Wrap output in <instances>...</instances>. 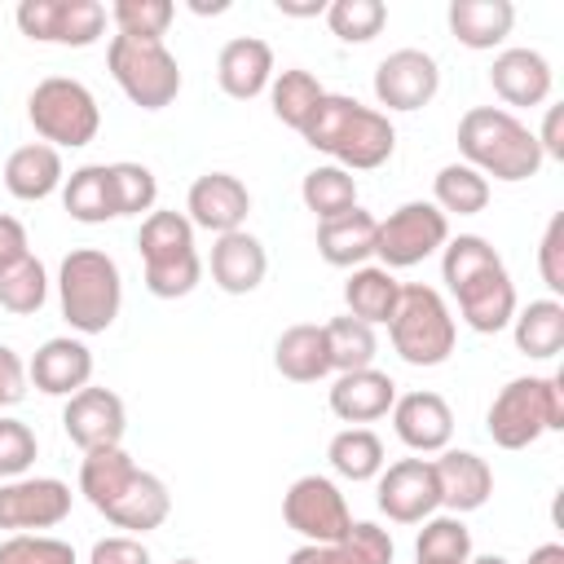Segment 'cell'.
<instances>
[{
  "label": "cell",
  "mask_w": 564,
  "mask_h": 564,
  "mask_svg": "<svg viewBox=\"0 0 564 564\" xmlns=\"http://www.w3.org/2000/svg\"><path fill=\"white\" fill-rule=\"evenodd\" d=\"M300 137L313 150L330 154L335 167H344V172H375L397 150L392 119L375 106H361L357 97H344V93H326Z\"/></svg>",
  "instance_id": "6da1fadb"
},
{
  "label": "cell",
  "mask_w": 564,
  "mask_h": 564,
  "mask_svg": "<svg viewBox=\"0 0 564 564\" xmlns=\"http://www.w3.org/2000/svg\"><path fill=\"white\" fill-rule=\"evenodd\" d=\"M458 154L467 167H476L485 181H529L542 172V150L533 128H524L511 110L502 106H471L458 119Z\"/></svg>",
  "instance_id": "7a4b0ae2"
},
{
  "label": "cell",
  "mask_w": 564,
  "mask_h": 564,
  "mask_svg": "<svg viewBox=\"0 0 564 564\" xmlns=\"http://www.w3.org/2000/svg\"><path fill=\"white\" fill-rule=\"evenodd\" d=\"M57 304L75 335H106L123 308V278L101 247H75L57 264Z\"/></svg>",
  "instance_id": "3957f363"
},
{
  "label": "cell",
  "mask_w": 564,
  "mask_h": 564,
  "mask_svg": "<svg viewBox=\"0 0 564 564\" xmlns=\"http://www.w3.org/2000/svg\"><path fill=\"white\" fill-rule=\"evenodd\" d=\"M498 449H529L546 432H564V375H520L498 388L485 414Z\"/></svg>",
  "instance_id": "277c9868"
},
{
  "label": "cell",
  "mask_w": 564,
  "mask_h": 564,
  "mask_svg": "<svg viewBox=\"0 0 564 564\" xmlns=\"http://www.w3.org/2000/svg\"><path fill=\"white\" fill-rule=\"evenodd\" d=\"M137 251L145 269V291L159 300H181L198 286L203 260L194 247V225L185 212H150L137 229Z\"/></svg>",
  "instance_id": "5b68a950"
},
{
  "label": "cell",
  "mask_w": 564,
  "mask_h": 564,
  "mask_svg": "<svg viewBox=\"0 0 564 564\" xmlns=\"http://www.w3.org/2000/svg\"><path fill=\"white\" fill-rule=\"evenodd\" d=\"M388 339L405 366H445L458 344V326L445 295L423 282H401L397 313L388 317Z\"/></svg>",
  "instance_id": "8992f818"
},
{
  "label": "cell",
  "mask_w": 564,
  "mask_h": 564,
  "mask_svg": "<svg viewBox=\"0 0 564 564\" xmlns=\"http://www.w3.org/2000/svg\"><path fill=\"white\" fill-rule=\"evenodd\" d=\"M26 119H31L35 137L53 150H79V145L97 141V132H101V106H97L93 88L70 75L40 79L26 97Z\"/></svg>",
  "instance_id": "52a82bcc"
},
{
  "label": "cell",
  "mask_w": 564,
  "mask_h": 564,
  "mask_svg": "<svg viewBox=\"0 0 564 564\" xmlns=\"http://www.w3.org/2000/svg\"><path fill=\"white\" fill-rule=\"evenodd\" d=\"M106 70L119 84V93L141 110H163L181 93V62L163 40H132L110 35L106 44Z\"/></svg>",
  "instance_id": "ba28073f"
},
{
  "label": "cell",
  "mask_w": 564,
  "mask_h": 564,
  "mask_svg": "<svg viewBox=\"0 0 564 564\" xmlns=\"http://www.w3.org/2000/svg\"><path fill=\"white\" fill-rule=\"evenodd\" d=\"M449 242V216L427 203V198H410L397 212H388L379 220V238H375V256L388 273L397 269H414L427 256H436Z\"/></svg>",
  "instance_id": "9c48e42d"
},
{
  "label": "cell",
  "mask_w": 564,
  "mask_h": 564,
  "mask_svg": "<svg viewBox=\"0 0 564 564\" xmlns=\"http://www.w3.org/2000/svg\"><path fill=\"white\" fill-rule=\"evenodd\" d=\"M18 31L35 44H62V48H88L106 35V4L97 0H22L13 9Z\"/></svg>",
  "instance_id": "30bf717a"
},
{
  "label": "cell",
  "mask_w": 564,
  "mask_h": 564,
  "mask_svg": "<svg viewBox=\"0 0 564 564\" xmlns=\"http://www.w3.org/2000/svg\"><path fill=\"white\" fill-rule=\"evenodd\" d=\"M282 520L304 542H339L352 529L348 498L330 476H317V471L291 480V489L282 494Z\"/></svg>",
  "instance_id": "8fae6325"
},
{
  "label": "cell",
  "mask_w": 564,
  "mask_h": 564,
  "mask_svg": "<svg viewBox=\"0 0 564 564\" xmlns=\"http://www.w3.org/2000/svg\"><path fill=\"white\" fill-rule=\"evenodd\" d=\"M70 485L57 476H18L0 480V529L9 533H40L57 529L70 516Z\"/></svg>",
  "instance_id": "7c38bea8"
},
{
  "label": "cell",
  "mask_w": 564,
  "mask_h": 564,
  "mask_svg": "<svg viewBox=\"0 0 564 564\" xmlns=\"http://www.w3.org/2000/svg\"><path fill=\"white\" fill-rule=\"evenodd\" d=\"M375 494H379V511L392 524H423L427 516L441 511V489H436L432 458L383 463V471L375 476Z\"/></svg>",
  "instance_id": "4fadbf2b"
},
{
  "label": "cell",
  "mask_w": 564,
  "mask_h": 564,
  "mask_svg": "<svg viewBox=\"0 0 564 564\" xmlns=\"http://www.w3.org/2000/svg\"><path fill=\"white\" fill-rule=\"evenodd\" d=\"M436 93H441V66L423 48H397L375 66V101L388 110H405V115L423 110Z\"/></svg>",
  "instance_id": "5bb4252c"
},
{
  "label": "cell",
  "mask_w": 564,
  "mask_h": 564,
  "mask_svg": "<svg viewBox=\"0 0 564 564\" xmlns=\"http://www.w3.org/2000/svg\"><path fill=\"white\" fill-rule=\"evenodd\" d=\"M62 432L70 436V445L88 449H106V445H123L128 432V410L123 397L110 388H79L75 397H66L62 405Z\"/></svg>",
  "instance_id": "9a60e30c"
},
{
  "label": "cell",
  "mask_w": 564,
  "mask_h": 564,
  "mask_svg": "<svg viewBox=\"0 0 564 564\" xmlns=\"http://www.w3.org/2000/svg\"><path fill=\"white\" fill-rule=\"evenodd\" d=\"M185 212H189L194 229H207L220 238V234L242 229V220L251 212V189L234 172H203L185 194Z\"/></svg>",
  "instance_id": "2e32d148"
},
{
  "label": "cell",
  "mask_w": 564,
  "mask_h": 564,
  "mask_svg": "<svg viewBox=\"0 0 564 564\" xmlns=\"http://www.w3.org/2000/svg\"><path fill=\"white\" fill-rule=\"evenodd\" d=\"M392 432L405 449L414 454H441L449 449V436H454V410L441 392H405L392 401Z\"/></svg>",
  "instance_id": "e0dca14e"
},
{
  "label": "cell",
  "mask_w": 564,
  "mask_h": 564,
  "mask_svg": "<svg viewBox=\"0 0 564 564\" xmlns=\"http://www.w3.org/2000/svg\"><path fill=\"white\" fill-rule=\"evenodd\" d=\"M449 295H454L463 322H467L476 335H498V330H507L511 317H516V308H520V304H516V282H511L507 264H494V269L467 278V282L454 286Z\"/></svg>",
  "instance_id": "ac0fdd59"
},
{
  "label": "cell",
  "mask_w": 564,
  "mask_h": 564,
  "mask_svg": "<svg viewBox=\"0 0 564 564\" xmlns=\"http://www.w3.org/2000/svg\"><path fill=\"white\" fill-rule=\"evenodd\" d=\"M26 379L44 397H75L79 388L93 383V348L79 335H53L35 348Z\"/></svg>",
  "instance_id": "d6986e66"
},
{
  "label": "cell",
  "mask_w": 564,
  "mask_h": 564,
  "mask_svg": "<svg viewBox=\"0 0 564 564\" xmlns=\"http://www.w3.org/2000/svg\"><path fill=\"white\" fill-rule=\"evenodd\" d=\"M432 471H436L441 507L449 516L480 511L494 494V467L471 449H441V458H432Z\"/></svg>",
  "instance_id": "ffe728a7"
},
{
  "label": "cell",
  "mask_w": 564,
  "mask_h": 564,
  "mask_svg": "<svg viewBox=\"0 0 564 564\" xmlns=\"http://www.w3.org/2000/svg\"><path fill=\"white\" fill-rule=\"evenodd\" d=\"M216 84L234 101H251L273 84V48L260 35H234L216 57Z\"/></svg>",
  "instance_id": "44dd1931"
},
{
  "label": "cell",
  "mask_w": 564,
  "mask_h": 564,
  "mask_svg": "<svg viewBox=\"0 0 564 564\" xmlns=\"http://www.w3.org/2000/svg\"><path fill=\"white\" fill-rule=\"evenodd\" d=\"M326 401H330V414H335V419H344L348 427H366V423H375V419H383V414L392 410L397 383H392V375L366 366V370L339 375V379L330 383Z\"/></svg>",
  "instance_id": "7402d4cb"
},
{
  "label": "cell",
  "mask_w": 564,
  "mask_h": 564,
  "mask_svg": "<svg viewBox=\"0 0 564 564\" xmlns=\"http://www.w3.org/2000/svg\"><path fill=\"white\" fill-rule=\"evenodd\" d=\"M101 516L115 524V529H128L132 538H141V533H150V529H159L167 516H172V494H167V485L154 476V471H132L128 480H123V489L101 507Z\"/></svg>",
  "instance_id": "603a6c76"
},
{
  "label": "cell",
  "mask_w": 564,
  "mask_h": 564,
  "mask_svg": "<svg viewBox=\"0 0 564 564\" xmlns=\"http://www.w3.org/2000/svg\"><path fill=\"white\" fill-rule=\"evenodd\" d=\"M489 84L507 106H542L555 88V70L538 48H502L489 66Z\"/></svg>",
  "instance_id": "cb8c5ba5"
},
{
  "label": "cell",
  "mask_w": 564,
  "mask_h": 564,
  "mask_svg": "<svg viewBox=\"0 0 564 564\" xmlns=\"http://www.w3.org/2000/svg\"><path fill=\"white\" fill-rule=\"evenodd\" d=\"M264 273H269V256L256 234L234 229L212 242V282L225 295H251L264 282Z\"/></svg>",
  "instance_id": "d4e9b609"
},
{
  "label": "cell",
  "mask_w": 564,
  "mask_h": 564,
  "mask_svg": "<svg viewBox=\"0 0 564 564\" xmlns=\"http://www.w3.org/2000/svg\"><path fill=\"white\" fill-rule=\"evenodd\" d=\"M397 546L392 533L370 524V520H352V529L339 542H304L286 555V564H392Z\"/></svg>",
  "instance_id": "484cf974"
},
{
  "label": "cell",
  "mask_w": 564,
  "mask_h": 564,
  "mask_svg": "<svg viewBox=\"0 0 564 564\" xmlns=\"http://www.w3.org/2000/svg\"><path fill=\"white\" fill-rule=\"evenodd\" d=\"M375 238H379V216H370L366 207H352L344 216L317 220V256L330 269H357L375 256Z\"/></svg>",
  "instance_id": "4316f807"
},
{
  "label": "cell",
  "mask_w": 564,
  "mask_h": 564,
  "mask_svg": "<svg viewBox=\"0 0 564 564\" xmlns=\"http://www.w3.org/2000/svg\"><path fill=\"white\" fill-rule=\"evenodd\" d=\"M66 181V167H62V150L44 145V141H31V145H18L9 159H4V189L18 198V203H44L48 194H57Z\"/></svg>",
  "instance_id": "83f0119b"
},
{
  "label": "cell",
  "mask_w": 564,
  "mask_h": 564,
  "mask_svg": "<svg viewBox=\"0 0 564 564\" xmlns=\"http://www.w3.org/2000/svg\"><path fill=\"white\" fill-rule=\"evenodd\" d=\"M445 22H449V35L463 44V48H498L511 26H516V4L511 0H449L445 9Z\"/></svg>",
  "instance_id": "f1b7e54d"
},
{
  "label": "cell",
  "mask_w": 564,
  "mask_h": 564,
  "mask_svg": "<svg viewBox=\"0 0 564 564\" xmlns=\"http://www.w3.org/2000/svg\"><path fill=\"white\" fill-rule=\"evenodd\" d=\"M273 366L291 383H317L330 375V352H326V330L313 322H295L278 335L273 344Z\"/></svg>",
  "instance_id": "f546056e"
},
{
  "label": "cell",
  "mask_w": 564,
  "mask_h": 564,
  "mask_svg": "<svg viewBox=\"0 0 564 564\" xmlns=\"http://www.w3.org/2000/svg\"><path fill=\"white\" fill-rule=\"evenodd\" d=\"M397 300H401V282L383 264H357L344 282L348 317H357L366 326H388V317L397 313Z\"/></svg>",
  "instance_id": "4dcf8cb0"
},
{
  "label": "cell",
  "mask_w": 564,
  "mask_h": 564,
  "mask_svg": "<svg viewBox=\"0 0 564 564\" xmlns=\"http://www.w3.org/2000/svg\"><path fill=\"white\" fill-rule=\"evenodd\" d=\"M511 339L529 361H551L564 348V304L560 300H529L511 317Z\"/></svg>",
  "instance_id": "1f68e13d"
},
{
  "label": "cell",
  "mask_w": 564,
  "mask_h": 564,
  "mask_svg": "<svg viewBox=\"0 0 564 564\" xmlns=\"http://www.w3.org/2000/svg\"><path fill=\"white\" fill-rule=\"evenodd\" d=\"M62 203L70 220L79 225H106L115 220V189H110V163H84L62 181Z\"/></svg>",
  "instance_id": "d6a6232c"
},
{
  "label": "cell",
  "mask_w": 564,
  "mask_h": 564,
  "mask_svg": "<svg viewBox=\"0 0 564 564\" xmlns=\"http://www.w3.org/2000/svg\"><path fill=\"white\" fill-rule=\"evenodd\" d=\"M326 458H330L335 476H344L352 485L375 480L383 471V463H388L383 458V441L370 427H344V432H335L330 445H326Z\"/></svg>",
  "instance_id": "836d02e7"
},
{
  "label": "cell",
  "mask_w": 564,
  "mask_h": 564,
  "mask_svg": "<svg viewBox=\"0 0 564 564\" xmlns=\"http://www.w3.org/2000/svg\"><path fill=\"white\" fill-rule=\"evenodd\" d=\"M322 97H326V88H322L317 75L304 70V66L278 70L273 84H269V106H273V115H278L286 128H295V132H304V123L313 119V110H317Z\"/></svg>",
  "instance_id": "e575fe53"
},
{
  "label": "cell",
  "mask_w": 564,
  "mask_h": 564,
  "mask_svg": "<svg viewBox=\"0 0 564 564\" xmlns=\"http://www.w3.org/2000/svg\"><path fill=\"white\" fill-rule=\"evenodd\" d=\"M432 203L445 216H480L489 207V181L476 167H467L463 159L458 163H445L432 176Z\"/></svg>",
  "instance_id": "d590c367"
},
{
  "label": "cell",
  "mask_w": 564,
  "mask_h": 564,
  "mask_svg": "<svg viewBox=\"0 0 564 564\" xmlns=\"http://www.w3.org/2000/svg\"><path fill=\"white\" fill-rule=\"evenodd\" d=\"M300 198H304V207H308L317 220L344 216V212L357 207V176L344 172V167H335V163H317L313 172H304Z\"/></svg>",
  "instance_id": "8d00e7d4"
},
{
  "label": "cell",
  "mask_w": 564,
  "mask_h": 564,
  "mask_svg": "<svg viewBox=\"0 0 564 564\" xmlns=\"http://www.w3.org/2000/svg\"><path fill=\"white\" fill-rule=\"evenodd\" d=\"M471 551V529L463 516H427L419 538H414V564H467Z\"/></svg>",
  "instance_id": "74e56055"
},
{
  "label": "cell",
  "mask_w": 564,
  "mask_h": 564,
  "mask_svg": "<svg viewBox=\"0 0 564 564\" xmlns=\"http://www.w3.org/2000/svg\"><path fill=\"white\" fill-rule=\"evenodd\" d=\"M132 471H137V463H132V454H128L123 445L88 449L84 463H79V494L101 511V507L123 489V480H128Z\"/></svg>",
  "instance_id": "f35d334b"
},
{
  "label": "cell",
  "mask_w": 564,
  "mask_h": 564,
  "mask_svg": "<svg viewBox=\"0 0 564 564\" xmlns=\"http://www.w3.org/2000/svg\"><path fill=\"white\" fill-rule=\"evenodd\" d=\"M322 330H326V352H330V370L335 375L375 366V352H379L375 326H366V322H357V317L344 313V317H330Z\"/></svg>",
  "instance_id": "ab89813d"
},
{
  "label": "cell",
  "mask_w": 564,
  "mask_h": 564,
  "mask_svg": "<svg viewBox=\"0 0 564 564\" xmlns=\"http://www.w3.org/2000/svg\"><path fill=\"white\" fill-rule=\"evenodd\" d=\"M48 300V273L35 256H22L18 264H9L0 273V308L13 313V317H31L40 313Z\"/></svg>",
  "instance_id": "60d3db41"
},
{
  "label": "cell",
  "mask_w": 564,
  "mask_h": 564,
  "mask_svg": "<svg viewBox=\"0 0 564 564\" xmlns=\"http://www.w3.org/2000/svg\"><path fill=\"white\" fill-rule=\"evenodd\" d=\"M383 22H388L383 0H330L326 4V26L344 44H370L383 31Z\"/></svg>",
  "instance_id": "b9f144b4"
},
{
  "label": "cell",
  "mask_w": 564,
  "mask_h": 564,
  "mask_svg": "<svg viewBox=\"0 0 564 564\" xmlns=\"http://www.w3.org/2000/svg\"><path fill=\"white\" fill-rule=\"evenodd\" d=\"M172 18H176L172 0H115L110 4L115 35H132V40H163Z\"/></svg>",
  "instance_id": "7bdbcfd3"
},
{
  "label": "cell",
  "mask_w": 564,
  "mask_h": 564,
  "mask_svg": "<svg viewBox=\"0 0 564 564\" xmlns=\"http://www.w3.org/2000/svg\"><path fill=\"white\" fill-rule=\"evenodd\" d=\"M110 189H115V212L119 216H150L154 212V198H159V181L145 163H132V159H119L110 163Z\"/></svg>",
  "instance_id": "ee69618b"
},
{
  "label": "cell",
  "mask_w": 564,
  "mask_h": 564,
  "mask_svg": "<svg viewBox=\"0 0 564 564\" xmlns=\"http://www.w3.org/2000/svg\"><path fill=\"white\" fill-rule=\"evenodd\" d=\"M0 564H75V546L48 533H9L0 542Z\"/></svg>",
  "instance_id": "f6af8a7d"
},
{
  "label": "cell",
  "mask_w": 564,
  "mask_h": 564,
  "mask_svg": "<svg viewBox=\"0 0 564 564\" xmlns=\"http://www.w3.org/2000/svg\"><path fill=\"white\" fill-rule=\"evenodd\" d=\"M35 454H40L35 432H31L22 419L0 414V480H18V476H26L31 463H35Z\"/></svg>",
  "instance_id": "bcb514c9"
},
{
  "label": "cell",
  "mask_w": 564,
  "mask_h": 564,
  "mask_svg": "<svg viewBox=\"0 0 564 564\" xmlns=\"http://www.w3.org/2000/svg\"><path fill=\"white\" fill-rule=\"evenodd\" d=\"M538 273L551 291V300L564 295V212H555L542 229V242H538Z\"/></svg>",
  "instance_id": "7dc6e473"
},
{
  "label": "cell",
  "mask_w": 564,
  "mask_h": 564,
  "mask_svg": "<svg viewBox=\"0 0 564 564\" xmlns=\"http://www.w3.org/2000/svg\"><path fill=\"white\" fill-rule=\"evenodd\" d=\"M88 564H150V551H145L141 538H132V533H115V538L93 542Z\"/></svg>",
  "instance_id": "c3c4849f"
},
{
  "label": "cell",
  "mask_w": 564,
  "mask_h": 564,
  "mask_svg": "<svg viewBox=\"0 0 564 564\" xmlns=\"http://www.w3.org/2000/svg\"><path fill=\"white\" fill-rule=\"evenodd\" d=\"M22 397H26V366L9 344H0V410L18 405Z\"/></svg>",
  "instance_id": "681fc988"
},
{
  "label": "cell",
  "mask_w": 564,
  "mask_h": 564,
  "mask_svg": "<svg viewBox=\"0 0 564 564\" xmlns=\"http://www.w3.org/2000/svg\"><path fill=\"white\" fill-rule=\"evenodd\" d=\"M22 256H31V242H26V225L9 212H0V273L9 264H18Z\"/></svg>",
  "instance_id": "f907efd6"
},
{
  "label": "cell",
  "mask_w": 564,
  "mask_h": 564,
  "mask_svg": "<svg viewBox=\"0 0 564 564\" xmlns=\"http://www.w3.org/2000/svg\"><path fill=\"white\" fill-rule=\"evenodd\" d=\"M533 137H538L542 159H564V110L560 106H546L542 132H533Z\"/></svg>",
  "instance_id": "816d5d0a"
},
{
  "label": "cell",
  "mask_w": 564,
  "mask_h": 564,
  "mask_svg": "<svg viewBox=\"0 0 564 564\" xmlns=\"http://www.w3.org/2000/svg\"><path fill=\"white\" fill-rule=\"evenodd\" d=\"M282 18H326V0H278Z\"/></svg>",
  "instance_id": "f5cc1de1"
},
{
  "label": "cell",
  "mask_w": 564,
  "mask_h": 564,
  "mask_svg": "<svg viewBox=\"0 0 564 564\" xmlns=\"http://www.w3.org/2000/svg\"><path fill=\"white\" fill-rule=\"evenodd\" d=\"M529 564H564V546L560 542H542L529 551Z\"/></svg>",
  "instance_id": "db71d44e"
},
{
  "label": "cell",
  "mask_w": 564,
  "mask_h": 564,
  "mask_svg": "<svg viewBox=\"0 0 564 564\" xmlns=\"http://www.w3.org/2000/svg\"><path fill=\"white\" fill-rule=\"evenodd\" d=\"M189 9H194V13H225V9H229V4H225V0H216V4H198V0H194V4H189Z\"/></svg>",
  "instance_id": "11a10c76"
},
{
  "label": "cell",
  "mask_w": 564,
  "mask_h": 564,
  "mask_svg": "<svg viewBox=\"0 0 564 564\" xmlns=\"http://www.w3.org/2000/svg\"><path fill=\"white\" fill-rule=\"evenodd\" d=\"M467 564H511V560L507 555H471Z\"/></svg>",
  "instance_id": "9f6ffc18"
},
{
  "label": "cell",
  "mask_w": 564,
  "mask_h": 564,
  "mask_svg": "<svg viewBox=\"0 0 564 564\" xmlns=\"http://www.w3.org/2000/svg\"><path fill=\"white\" fill-rule=\"evenodd\" d=\"M172 564H198V560H172Z\"/></svg>",
  "instance_id": "6f0895ef"
}]
</instances>
